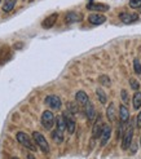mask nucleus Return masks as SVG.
<instances>
[{"mask_svg": "<svg viewBox=\"0 0 141 159\" xmlns=\"http://www.w3.org/2000/svg\"><path fill=\"white\" fill-rule=\"evenodd\" d=\"M100 137H101V146H105L111 137V127L107 124H104V128H102Z\"/></svg>", "mask_w": 141, "mask_h": 159, "instance_id": "obj_8", "label": "nucleus"}, {"mask_svg": "<svg viewBox=\"0 0 141 159\" xmlns=\"http://www.w3.org/2000/svg\"><path fill=\"white\" fill-rule=\"evenodd\" d=\"M121 94H122V100H123L124 104H128V102H130V97H128V93H127V91H126V89H122Z\"/></svg>", "mask_w": 141, "mask_h": 159, "instance_id": "obj_27", "label": "nucleus"}, {"mask_svg": "<svg viewBox=\"0 0 141 159\" xmlns=\"http://www.w3.org/2000/svg\"><path fill=\"white\" fill-rule=\"evenodd\" d=\"M119 116H121V122H124V123L128 122V119H130V111H128V109L124 106V105H121L119 106Z\"/></svg>", "mask_w": 141, "mask_h": 159, "instance_id": "obj_16", "label": "nucleus"}, {"mask_svg": "<svg viewBox=\"0 0 141 159\" xmlns=\"http://www.w3.org/2000/svg\"><path fill=\"white\" fill-rule=\"evenodd\" d=\"M140 145H141V139H140Z\"/></svg>", "mask_w": 141, "mask_h": 159, "instance_id": "obj_31", "label": "nucleus"}, {"mask_svg": "<svg viewBox=\"0 0 141 159\" xmlns=\"http://www.w3.org/2000/svg\"><path fill=\"white\" fill-rule=\"evenodd\" d=\"M134 107L136 110H139L141 107V92H135L134 94Z\"/></svg>", "mask_w": 141, "mask_h": 159, "instance_id": "obj_21", "label": "nucleus"}, {"mask_svg": "<svg viewBox=\"0 0 141 159\" xmlns=\"http://www.w3.org/2000/svg\"><path fill=\"white\" fill-rule=\"evenodd\" d=\"M132 136H134V128L132 125H130L128 128L126 129V134H123V141H122V149L123 150H127L131 144H132Z\"/></svg>", "mask_w": 141, "mask_h": 159, "instance_id": "obj_5", "label": "nucleus"}, {"mask_svg": "<svg viewBox=\"0 0 141 159\" xmlns=\"http://www.w3.org/2000/svg\"><path fill=\"white\" fill-rule=\"evenodd\" d=\"M33 139H34L35 145L40 148V150H42L43 153H45V154H48V153H49V145H48V142H47L45 137L43 136L42 133L34 132V133H33Z\"/></svg>", "mask_w": 141, "mask_h": 159, "instance_id": "obj_2", "label": "nucleus"}, {"mask_svg": "<svg viewBox=\"0 0 141 159\" xmlns=\"http://www.w3.org/2000/svg\"><path fill=\"white\" fill-rule=\"evenodd\" d=\"M17 141L20 142V144H21L23 148L31 150V152H35V150H36L35 142L31 140V137L29 136L27 133H25V132H18V133H17Z\"/></svg>", "mask_w": 141, "mask_h": 159, "instance_id": "obj_1", "label": "nucleus"}, {"mask_svg": "<svg viewBox=\"0 0 141 159\" xmlns=\"http://www.w3.org/2000/svg\"><path fill=\"white\" fill-rule=\"evenodd\" d=\"M136 119H137V127H139V128H141V113H139Z\"/></svg>", "mask_w": 141, "mask_h": 159, "instance_id": "obj_30", "label": "nucleus"}, {"mask_svg": "<svg viewBox=\"0 0 141 159\" xmlns=\"http://www.w3.org/2000/svg\"><path fill=\"white\" fill-rule=\"evenodd\" d=\"M45 104L48 105L52 110H60L61 106H62L61 98L58 96H54V94H51V96H47L45 97Z\"/></svg>", "mask_w": 141, "mask_h": 159, "instance_id": "obj_4", "label": "nucleus"}, {"mask_svg": "<svg viewBox=\"0 0 141 159\" xmlns=\"http://www.w3.org/2000/svg\"><path fill=\"white\" fill-rule=\"evenodd\" d=\"M56 125H57V129L58 131H61V132H64L65 129H66V124H65V119H64V116H58V118H56Z\"/></svg>", "mask_w": 141, "mask_h": 159, "instance_id": "obj_20", "label": "nucleus"}, {"mask_svg": "<svg viewBox=\"0 0 141 159\" xmlns=\"http://www.w3.org/2000/svg\"><path fill=\"white\" fill-rule=\"evenodd\" d=\"M75 101H76V104L84 106L89 101V97H88V94L85 93V92L79 91V92H76V94H75Z\"/></svg>", "mask_w": 141, "mask_h": 159, "instance_id": "obj_13", "label": "nucleus"}, {"mask_svg": "<svg viewBox=\"0 0 141 159\" xmlns=\"http://www.w3.org/2000/svg\"><path fill=\"white\" fill-rule=\"evenodd\" d=\"M130 7H132V8H140L141 7V0H130Z\"/></svg>", "mask_w": 141, "mask_h": 159, "instance_id": "obj_29", "label": "nucleus"}, {"mask_svg": "<svg viewBox=\"0 0 141 159\" xmlns=\"http://www.w3.org/2000/svg\"><path fill=\"white\" fill-rule=\"evenodd\" d=\"M62 116H64V119H65V124H66L67 132L69 133H74V131H75V120H74L71 113H70V111H66V113L62 114Z\"/></svg>", "mask_w": 141, "mask_h": 159, "instance_id": "obj_6", "label": "nucleus"}, {"mask_svg": "<svg viewBox=\"0 0 141 159\" xmlns=\"http://www.w3.org/2000/svg\"><path fill=\"white\" fill-rule=\"evenodd\" d=\"M130 84H131V88L134 91H137L140 88V84L136 82V79H130Z\"/></svg>", "mask_w": 141, "mask_h": 159, "instance_id": "obj_28", "label": "nucleus"}, {"mask_svg": "<svg viewBox=\"0 0 141 159\" xmlns=\"http://www.w3.org/2000/svg\"><path fill=\"white\" fill-rule=\"evenodd\" d=\"M96 94H97V97L100 100L101 104H106V101H107V97H106V93L101 89V88H97L96 89Z\"/></svg>", "mask_w": 141, "mask_h": 159, "instance_id": "obj_23", "label": "nucleus"}, {"mask_svg": "<svg viewBox=\"0 0 141 159\" xmlns=\"http://www.w3.org/2000/svg\"><path fill=\"white\" fill-rule=\"evenodd\" d=\"M134 69H135L136 75H140L141 74V63H140L139 58H135L134 60Z\"/></svg>", "mask_w": 141, "mask_h": 159, "instance_id": "obj_25", "label": "nucleus"}, {"mask_svg": "<svg viewBox=\"0 0 141 159\" xmlns=\"http://www.w3.org/2000/svg\"><path fill=\"white\" fill-rule=\"evenodd\" d=\"M85 107V115H87L88 120H95V116H96V110H95V106H93V104L91 101H88L87 104L84 105Z\"/></svg>", "mask_w": 141, "mask_h": 159, "instance_id": "obj_12", "label": "nucleus"}, {"mask_svg": "<svg viewBox=\"0 0 141 159\" xmlns=\"http://www.w3.org/2000/svg\"><path fill=\"white\" fill-rule=\"evenodd\" d=\"M119 18L123 23H126V25H130V23H134L139 20V14L136 13H121L119 14Z\"/></svg>", "mask_w": 141, "mask_h": 159, "instance_id": "obj_9", "label": "nucleus"}, {"mask_svg": "<svg viewBox=\"0 0 141 159\" xmlns=\"http://www.w3.org/2000/svg\"><path fill=\"white\" fill-rule=\"evenodd\" d=\"M115 107H114V104L111 102L110 105L107 106V109H106V116H107V119L110 122H114V119H115V110H114Z\"/></svg>", "mask_w": 141, "mask_h": 159, "instance_id": "obj_19", "label": "nucleus"}, {"mask_svg": "<svg viewBox=\"0 0 141 159\" xmlns=\"http://www.w3.org/2000/svg\"><path fill=\"white\" fill-rule=\"evenodd\" d=\"M11 58V53H9V47H3L2 49H0V65H3V63Z\"/></svg>", "mask_w": 141, "mask_h": 159, "instance_id": "obj_15", "label": "nucleus"}, {"mask_svg": "<svg viewBox=\"0 0 141 159\" xmlns=\"http://www.w3.org/2000/svg\"><path fill=\"white\" fill-rule=\"evenodd\" d=\"M88 9H93V11H97V12H106L110 9V7L106 5V4H101V3H95V4H88L87 5Z\"/></svg>", "mask_w": 141, "mask_h": 159, "instance_id": "obj_14", "label": "nucleus"}, {"mask_svg": "<svg viewBox=\"0 0 141 159\" xmlns=\"http://www.w3.org/2000/svg\"><path fill=\"white\" fill-rule=\"evenodd\" d=\"M98 82L102 85H105V87H110L111 85V80H110V78H109L107 75H101L98 78Z\"/></svg>", "mask_w": 141, "mask_h": 159, "instance_id": "obj_24", "label": "nucleus"}, {"mask_svg": "<svg viewBox=\"0 0 141 159\" xmlns=\"http://www.w3.org/2000/svg\"><path fill=\"white\" fill-rule=\"evenodd\" d=\"M80 20H82L80 16L78 14V13H75V12H69L66 14V18H65V21L67 23H74V22H78V21H80Z\"/></svg>", "mask_w": 141, "mask_h": 159, "instance_id": "obj_17", "label": "nucleus"}, {"mask_svg": "<svg viewBox=\"0 0 141 159\" xmlns=\"http://www.w3.org/2000/svg\"><path fill=\"white\" fill-rule=\"evenodd\" d=\"M67 110L71 114H76L78 113V106L74 104V102H69V104H67Z\"/></svg>", "mask_w": 141, "mask_h": 159, "instance_id": "obj_26", "label": "nucleus"}, {"mask_svg": "<svg viewBox=\"0 0 141 159\" xmlns=\"http://www.w3.org/2000/svg\"><path fill=\"white\" fill-rule=\"evenodd\" d=\"M140 12H141V11H140Z\"/></svg>", "mask_w": 141, "mask_h": 159, "instance_id": "obj_33", "label": "nucleus"}, {"mask_svg": "<svg viewBox=\"0 0 141 159\" xmlns=\"http://www.w3.org/2000/svg\"><path fill=\"white\" fill-rule=\"evenodd\" d=\"M88 21H89V23H92V25H102V23L106 21V17L104 14L95 13V14L88 16Z\"/></svg>", "mask_w": 141, "mask_h": 159, "instance_id": "obj_10", "label": "nucleus"}, {"mask_svg": "<svg viewBox=\"0 0 141 159\" xmlns=\"http://www.w3.org/2000/svg\"><path fill=\"white\" fill-rule=\"evenodd\" d=\"M54 122H56V116L53 115L52 111L45 110L44 113L42 114V125L44 127L45 129H52Z\"/></svg>", "mask_w": 141, "mask_h": 159, "instance_id": "obj_3", "label": "nucleus"}, {"mask_svg": "<svg viewBox=\"0 0 141 159\" xmlns=\"http://www.w3.org/2000/svg\"><path fill=\"white\" fill-rule=\"evenodd\" d=\"M57 18H58V14H57V13H53V14L48 16V17H47V18L42 22V26H43L44 29H51V27L54 26V23H56Z\"/></svg>", "mask_w": 141, "mask_h": 159, "instance_id": "obj_11", "label": "nucleus"}, {"mask_svg": "<svg viewBox=\"0 0 141 159\" xmlns=\"http://www.w3.org/2000/svg\"><path fill=\"white\" fill-rule=\"evenodd\" d=\"M14 7H16V0H5V3L3 5V11L4 12H11Z\"/></svg>", "mask_w": 141, "mask_h": 159, "instance_id": "obj_22", "label": "nucleus"}, {"mask_svg": "<svg viewBox=\"0 0 141 159\" xmlns=\"http://www.w3.org/2000/svg\"><path fill=\"white\" fill-rule=\"evenodd\" d=\"M52 139L54 142H57V144H61L62 141H64V132H61L56 128V131L52 132Z\"/></svg>", "mask_w": 141, "mask_h": 159, "instance_id": "obj_18", "label": "nucleus"}, {"mask_svg": "<svg viewBox=\"0 0 141 159\" xmlns=\"http://www.w3.org/2000/svg\"><path fill=\"white\" fill-rule=\"evenodd\" d=\"M102 128H104L102 118H101V115L98 114V116H97V119H96L95 124H93V128H92V136H93V139H98V137L101 136Z\"/></svg>", "mask_w": 141, "mask_h": 159, "instance_id": "obj_7", "label": "nucleus"}, {"mask_svg": "<svg viewBox=\"0 0 141 159\" xmlns=\"http://www.w3.org/2000/svg\"><path fill=\"white\" fill-rule=\"evenodd\" d=\"M0 3H2V0H0Z\"/></svg>", "mask_w": 141, "mask_h": 159, "instance_id": "obj_32", "label": "nucleus"}]
</instances>
